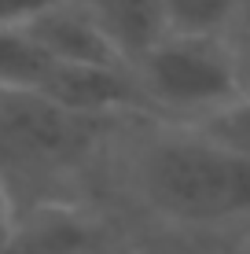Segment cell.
<instances>
[{"label": "cell", "mask_w": 250, "mask_h": 254, "mask_svg": "<svg viewBox=\"0 0 250 254\" xmlns=\"http://www.w3.org/2000/svg\"><path fill=\"white\" fill-rule=\"evenodd\" d=\"M136 191L177 225H225L250 217V159L177 126L136 155Z\"/></svg>", "instance_id": "6da1fadb"}, {"label": "cell", "mask_w": 250, "mask_h": 254, "mask_svg": "<svg viewBox=\"0 0 250 254\" xmlns=\"http://www.w3.org/2000/svg\"><path fill=\"white\" fill-rule=\"evenodd\" d=\"M129 74L144 107L180 126H199L243 96L221 37H162Z\"/></svg>", "instance_id": "7a4b0ae2"}, {"label": "cell", "mask_w": 250, "mask_h": 254, "mask_svg": "<svg viewBox=\"0 0 250 254\" xmlns=\"http://www.w3.org/2000/svg\"><path fill=\"white\" fill-rule=\"evenodd\" d=\"M51 59L66 66H100V70H129L114 48L96 33V26L85 19L70 0H55L51 7L22 26Z\"/></svg>", "instance_id": "3957f363"}, {"label": "cell", "mask_w": 250, "mask_h": 254, "mask_svg": "<svg viewBox=\"0 0 250 254\" xmlns=\"http://www.w3.org/2000/svg\"><path fill=\"white\" fill-rule=\"evenodd\" d=\"M96 247H110L96 217L55 203L15 217V232L4 254H85Z\"/></svg>", "instance_id": "277c9868"}, {"label": "cell", "mask_w": 250, "mask_h": 254, "mask_svg": "<svg viewBox=\"0 0 250 254\" xmlns=\"http://www.w3.org/2000/svg\"><path fill=\"white\" fill-rule=\"evenodd\" d=\"M70 4L96 26V33L122 56L125 66H133L144 52H151L166 37L162 0H70Z\"/></svg>", "instance_id": "5b68a950"}, {"label": "cell", "mask_w": 250, "mask_h": 254, "mask_svg": "<svg viewBox=\"0 0 250 254\" xmlns=\"http://www.w3.org/2000/svg\"><path fill=\"white\" fill-rule=\"evenodd\" d=\"M239 0H162L166 37H225Z\"/></svg>", "instance_id": "8992f818"}, {"label": "cell", "mask_w": 250, "mask_h": 254, "mask_svg": "<svg viewBox=\"0 0 250 254\" xmlns=\"http://www.w3.org/2000/svg\"><path fill=\"white\" fill-rule=\"evenodd\" d=\"M184 129H195V133H202L206 140H213V144H221V147H228V151L250 159V96H239L232 107L210 115L206 122H199V126H184Z\"/></svg>", "instance_id": "52a82bcc"}, {"label": "cell", "mask_w": 250, "mask_h": 254, "mask_svg": "<svg viewBox=\"0 0 250 254\" xmlns=\"http://www.w3.org/2000/svg\"><path fill=\"white\" fill-rule=\"evenodd\" d=\"M221 41H225V48L232 56L239 89H243V96H250V0H239V7H236V15H232Z\"/></svg>", "instance_id": "ba28073f"}, {"label": "cell", "mask_w": 250, "mask_h": 254, "mask_svg": "<svg viewBox=\"0 0 250 254\" xmlns=\"http://www.w3.org/2000/svg\"><path fill=\"white\" fill-rule=\"evenodd\" d=\"M51 4L55 0H0V30H19Z\"/></svg>", "instance_id": "9c48e42d"}, {"label": "cell", "mask_w": 250, "mask_h": 254, "mask_svg": "<svg viewBox=\"0 0 250 254\" xmlns=\"http://www.w3.org/2000/svg\"><path fill=\"white\" fill-rule=\"evenodd\" d=\"M15 217H19V210H15V203H11L7 185L0 181V254L7 251V240H11V232H15Z\"/></svg>", "instance_id": "30bf717a"}, {"label": "cell", "mask_w": 250, "mask_h": 254, "mask_svg": "<svg viewBox=\"0 0 250 254\" xmlns=\"http://www.w3.org/2000/svg\"><path fill=\"white\" fill-rule=\"evenodd\" d=\"M85 254H114V247H96V251H85Z\"/></svg>", "instance_id": "8fae6325"}]
</instances>
